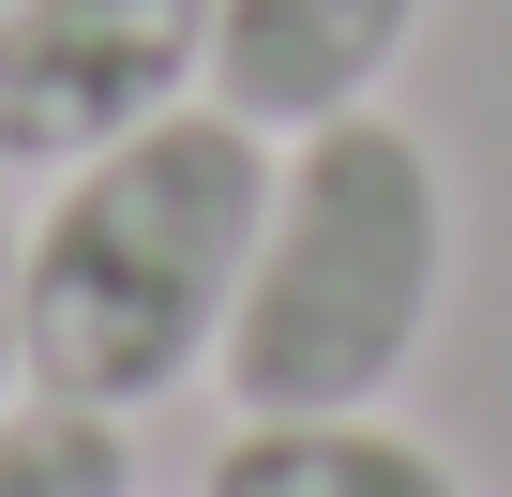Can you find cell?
Here are the masks:
<instances>
[{"mask_svg": "<svg viewBox=\"0 0 512 497\" xmlns=\"http://www.w3.org/2000/svg\"><path fill=\"white\" fill-rule=\"evenodd\" d=\"M31 377H16V226H0V407H16Z\"/></svg>", "mask_w": 512, "mask_h": 497, "instance_id": "52a82bcc", "label": "cell"}, {"mask_svg": "<svg viewBox=\"0 0 512 497\" xmlns=\"http://www.w3.org/2000/svg\"><path fill=\"white\" fill-rule=\"evenodd\" d=\"M452 287V181L392 106L272 136V211H256V272L226 302V407L287 422V407H377Z\"/></svg>", "mask_w": 512, "mask_h": 497, "instance_id": "7a4b0ae2", "label": "cell"}, {"mask_svg": "<svg viewBox=\"0 0 512 497\" xmlns=\"http://www.w3.org/2000/svg\"><path fill=\"white\" fill-rule=\"evenodd\" d=\"M196 497H467V482L377 407H287V422H226Z\"/></svg>", "mask_w": 512, "mask_h": 497, "instance_id": "5b68a950", "label": "cell"}, {"mask_svg": "<svg viewBox=\"0 0 512 497\" xmlns=\"http://www.w3.org/2000/svg\"><path fill=\"white\" fill-rule=\"evenodd\" d=\"M0 497H136V437L106 407L16 392V407H0Z\"/></svg>", "mask_w": 512, "mask_h": 497, "instance_id": "8992f818", "label": "cell"}, {"mask_svg": "<svg viewBox=\"0 0 512 497\" xmlns=\"http://www.w3.org/2000/svg\"><path fill=\"white\" fill-rule=\"evenodd\" d=\"M407 31H422V0H211V106L256 136L347 121L407 61Z\"/></svg>", "mask_w": 512, "mask_h": 497, "instance_id": "277c9868", "label": "cell"}, {"mask_svg": "<svg viewBox=\"0 0 512 497\" xmlns=\"http://www.w3.org/2000/svg\"><path fill=\"white\" fill-rule=\"evenodd\" d=\"M256 211H272V136L226 121L211 91L61 166L46 226L16 241V377L106 422L211 377L226 302L256 272Z\"/></svg>", "mask_w": 512, "mask_h": 497, "instance_id": "6da1fadb", "label": "cell"}, {"mask_svg": "<svg viewBox=\"0 0 512 497\" xmlns=\"http://www.w3.org/2000/svg\"><path fill=\"white\" fill-rule=\"evenodd\" d=\"M211 91V0H0V166H91Z\"/></svg>", "mask_w": 512, "mask_h": 497, "instance_id": "3957f363", "label": "cell"}]
</instances>
